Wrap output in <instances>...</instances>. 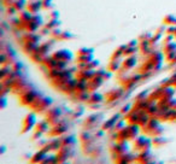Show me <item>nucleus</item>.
<instances>
[{"label": "nucleus", "mask_w": 176, "mask_h": 164, "mask_svg": "<svg viewBox=\"0 0 176 164\" xmlns=\"http://www.w3.org/2000/svg\"><path fill=\"white\" fill-rule=\"evenodd\" d=\"M36 115L34 112H30L26 116L24 121H23V129H22V133H27L29 132L30 129H33L35 125H36Z\"/></svg>", "instance_id": "3"}, {"label": "nucleus", "mask_w": 176, "mask_h": 164, "mask_svg": "<svg viewBox=\"0 0 176 164\" xmlns=\"http://www.w3.org/2000/svg\"><path fill=\"white\" fill-rule=\"evenodd\" d=\"M112 152H114V153H116V157H118V156H119V154H122V153L128 152V146H127L126 141H118L117 144L114 146Z\"/></svg>", "instance_id": "12"}, {"label": "nucleus", "mask_w": 176, "mask_h": 164, "mask_svg": "<svg viewBox=\"0 0 176 164\" xmlns=\"http://www.w3.org/2000/svg\"><path fill=\"white\" fill-rule=\"evenodd\" d=\"M126 48H127V45H122V46H119L117 50L114 52V55H112V57H111V59H118L119 57L124 55V51H126Z\"/></svg>", "instance_id": "27"}, {"label": "nucleus", "mask_w": 176, "mask_h": 164, "mask_svg": "<svg viewBox=\"0 0 176 164\" xmlns=\"http://www.w3.org/2000/svg\"><path fill=\"white\" fill-rule=\"evenodd\" d=\"M139 45V41L138 40H132L129 43H127V46H132V47H136Z\"/></svg>", "instance_id": "48"}, {"label": "nucleus", "mask_w": 176, "mask_h": 164, "mask_svg": "<svg viewBox=\"0 0 176 164\" xmlns=\"http://www.w3.org/2000/svg\"><path fill=\"white\" fill-rule=\"evenodd\" d=\"M77 77L76 79H71V80H69V81L66 82L65 84H63L62 87H60V89L64 92V93H66V94H74L75 92H76V86H77Z\"/></svg>", "instance_id": "6"}, {"label": "nucleus", "mask_w": 176, "mask_h": 164, "mask_svg": "<svg viewBox=\"0 0 176 164\" xmlns=\"http://www.w3.org/2000/svg\"><path fill=\"white\" fill-rule=\"evenodd\" d=\"M158 111H159V106H158V104H156V103H151V104L148 105V108L146 109V112L150 116H156V115L158 113Z\"/></svg>", "instance_id": "26"}, {"label": "nucleus", "mask_w": 176, "mask_h": 164, "mask_svg": "<svg viewBox=\"0 0 176 164\" xmlns=\"http://www.w3.org/2000/svg\"><path fill=\"white\" fill-rule=\"evenodd\" d=\"M60 115H62V110L59 109V108H54V109L48 110V112H47V121H48V123L57 124Z\"/></svg>", "instance_id": "8"}, {"label": "nucleus", "mask_w": 176, "mask_h": 164, "mask_svg": "<svg viewBox=\"0 0 176 164\" xmlns=\"http://www.w3.org/2000/svg\"><path fill=\"white\" fill-rule=\"evenodd\" d=\"M27 9L33 14H39V11L42 9V0H29Z\"/></svg>", "instance_id": "9"}, {"label": "nucleus", "mask_w": 176, "mask_h": 164, "mask_svg": "<svg viewBox=\"0 0 176 164\" xmlns=\"http://www.w3.org/2000/svg\"><path fill=\"white\" fill-rule=\"evenodd\" d=\"M53 0H42V9H51L53 6Z\"/></svg>", "instance_id": "42"}, {"label": "nucleus", "mask_w": 176, "mask_h": 164, "mask_svg": "<svg viewBox=\"0 0 176 164\" xmlns=\"http://www.w3.org/2000/svg\"><path fill=\"white\" fill-rule=\"evenodd\" d=\"M16 12H18V10L15 7V5L12 4V5H10V6H7V14H11V16H14Z\"/></svg>", "instance_id": "44"}, {"label": "nucleus", "mask_w": 176, "mask_h": 164, "mask_svg": "<svg viewBox=\"0 0 176 164\" xmlns=\"http://www.w3.org/2000/svg\"><path fill=\"white\" fill-rule=\"evenodd\" d=\"M102 101H104V96H103V94L97 93V92H92L87 103H88V104H100Z\"/></svg>", "instance_id": "20"}, {"label": "nucleus", "mask_w": 176, "mask_h": 164, "mask_svg": "<svg viewBox=\"0 0 176 164\" xmlns=\"http://www.w3.org/2000/svg\"><path fill=\"white\" fill-rule=\"evenodd\" d=\"M163 22L166 24V26H176V16L174 14H168V16H165L164 17V19H163Z\"/></svg>", "instance_id": "31"}, {"label": "nucleus", "mask_w": 176, "mask_h": 164, "mask_svg": "<svg viewBox=\"0 0 176 164\" xmlns=\"http://www.w3.org/2000/svg\"><path fill=\"white\" fill-rule=\"evenodd\" d=\"M60 34H62V30L58 29V28H54V29L51 30V35H52L53 38H56V39H58L59 36H60Z\"/></svg>", "instance_id": "43"}, {"label": "nucleus", "mask_w": 176, "mask_h": 164, "mask_svg": "<svg viewBox=\"0 0 176 164\" xmlns=\"http://www.w3.org/2000/svg\"><path fill=\"white\" fill-rule=\"evenodd\" d=\"M50 18H59V12L58 11H52L51 12V16H50Z\"/></svg>", "instance_id": "49"}, {"label": "nucleus", "mask_w": 176, "mask_h": 164, "mask_svg": "<svg viewBox=\"0 0 176 164\" xmlns=\"http://www.w3.org/2000/svg\"><path fill=\"white\" fill-rule=\"evenodd\" d=\"M46 156H47V152H45L44 150L40 149V150L38 151V152L31 157L30 162H31V163H42L44 159L46 158Z\"/></svg>", "instance_id": "14"}, {"label": "nucleus", "mask_w": 176, "mask_h": 164, "mask_svg": "<svg viewBox=\"0 0 176 164\" xmlns=\"http://www.w3.org/2000/svg\"><path fill=\"white\" fill-rule=\"evenodd\" d=\"M26 41H28V42H34V43H39L40 36H39L38 34L33 33V31H29V33H27V34L23 36V42H26Z\"/></svg>", "instance_id": "24"}, {"label": "nucleus", "mask_w": 176, "mask_h": 164, "mask_svg": "<svg viewBox=\"0 0 176 164\" xmlns=\"http://www.w3.org/2000/svg\"><path fill=\"white\" fill-rule=\"evenodd\" d=\"M104 82V79L99 75H94L90 80L87 81V89L89 92H95Z\"/></svg>", "instance_id": "4"}, {"label": "nucleus", "mask_w": 176, "mask_h": 164, "mask_svg": "<svg viewBox=\"0 0 176 164\" xmlns=\"http://www.w3.org/2000/svg\"><path fill=\"white\" fill-rule=\"evenodd\" d=\"M129 111H132V106L130 105H126V106H123L122 109H121V115H126V113H128Z\"/></svg>", "instance_id": "46"}, {"label": "nucleus", "mask_w": 176, "mask_h": 164, "mask_svg": "<svg viewBox=\"0 0 176 164\" xmlns=\"http://www.w3.org/2000/svg\"><path fill=\"white\" fill-rule=\"evenodd\" d=\"M152 141L150 139H147L145 137H139L135 139V142H134V150H136L138 152H141V151H146L150 150L151 146H152Z\"/></svg>", "instance_id": "1"}, {"label": "nucleus", "mask_w": 176, "mask_h": 164, "mask_svg": "<svg viewBox=\"0 0 176 164\" xmlns=\"http://www.w3.org/2000/svg\"><path fill=\"white\" fill-rule=\"evenodd\" d=\"M95 75L102 76L104 80H109V79L111 77V72H110V70H109V71H106V70H95Z\"/></svg>", "instance_id": "36"}, {"label": "nucleus", "mask_w": 176, "mask_h": 164, "mask_svg": "<svg viewBox=\"0 0 176 164\" xmlns=\"http://www.w3.org/2000/svg\"><path fill=\"white\" fill-rule=\"evenodd\" d=\"M14 5H15L16 9L21 12V11H23V10H26V9H27L28 1H27V0H16L15 2H14Z\"/></svg>", "instance_id": "28"}, {"label": "nucleus", "mask_w": 176, "mask_h": 164, "mask_svg": "<svg viewBox=\"0 0 176 164\" xmlns=\"http://www.w3.org/2000/svg\"><path fill=\"white\" fill-rule=\"evenodd\" d=\"M38 52H40L42 55H47V53L50 52V46H48V42H46L44 45H40L39 48H38Z\"/></svg>", "instance_id": "37"}, {"label": "nucleus", "mask_w": 176, "mask_h": 164, "mask_svg": "<svg viewBox=\"0 0 176 164\" xmlns=\"http://www.w3.org/2000/svg\"><path fill=\"white\" fill-rule=\"evenodd\" d=\"M135 65H136V58L134 55L127 57L126 60H123V63H122V67H123V69H126V70H129V69L134 68Z\"/></svg>", "instance_id": "21"}, {"label": "nucleus", "mask_w": 176, "mask_h": 164, "mask_svg": "<svg viewBox=\"0 0 176 164\" xmlns=\"http://www.w3.org/2000/svg\"><path fill=\"white\" fill-rule=\"evenodd\" d=\"M52 104V99L51 98H46V96H42V99H41V101H40V104H39V106L36 108V112H42L44 110H47L48 109V106Z\"/></svg>", "instance_id": "17"}, {"label": "nucleus", "mask_w": 176, "mask_h": 164, "mask_svg": "<svg viewBox=\"0 0 176 164\" xmlns=\"http://www.w3.org/2000/svg\"><path fill=\"white\" fill-rule=\"evenodd\" d=\"M133 159H135V157L129 153V151L116 157V162L117 163H130V162H133Z\"/></svg>", "instance_id": "15"}, {"label": "nucleus", "mask_w": 176, "mask_h": 164, "mask_svg": "<svg viewBox=\"0 0 176 164\" xmlns=\"http://www.w3.org/2000/svg\"><path fill=\"white\" fill-rule=\"evenodd\" d=\"M122 93H123L122 89H114V91H110L107 94H105V98H106L107 101H114L118 98H121Z\"/></svg>", "instance_id": "22"}, {"label": "nucleus", "mask_w": 176, "mask_h": 164, "mask_svg": "<svg viewBox=\"0 0 176 164\" xmlns=\"http://www.w3.org/2000/svg\"><path fill=\"white\" fill-rule=\"evenodd\" d=\"M98 67H99V60H95V59L88 62L86 64V69H92V70H97Z\"/></svg>", "instance_id": "38"}, {"label": "nucleus", "mask_w": 176, "mask_h": 164, "mask_svg": "<svg viewBox=\"0 0 176 164\" xmlns=\"http://www.w3.org/2000/svg\"><path fill=\"white\" fill-rule=\"evenodd\" d=\"M118 120H119V113L115 115V116H112L110 120H107L106 122H104L103 130H107V129H111V128H114V127H115V124L118 122Z\"/></svg>", "instance_id": "19"}, {"label": "nucleus", "mask_w": 176, "mask_h": 164, "mask_svg": "<svg viewBox=\"0 0 176 164\" xmlns=\"http://www.w3.org/2000/svg\"><path fill=\"white\" fill-rule=\"evenodd\" d=\"M42 134L44 133H41V132H38V130H35V133H34V135H33V139L35 140V139H39V137H42Z\"/></svg>", "instance_id": "47"}, {"label": "nucleus", "mask_w": 176, "mask_h": 164, "mask_svg": "<svg viewBox=\"0 0 176 164\" xmlns=\"http://www.w3.org/2000/svg\"><path fill=\"white\" fill-rule=\"evenodd\" d=\"M173 51H176V42L171 41V42H169V43L164 45V47H163V52H164L165 55H168V53H170V52H173Z\"/></svg>", "instance_id": "29"}, {"label": "nucleus", "mask_w": 176, "mask_h": 164, "mask_svg": "<svg viewBox=\"0 0 176 164\" xmlns=\"http://www.w3.org/2000/svg\"><path fill=\"white\" fill-rule=\"evenodd\" d=\"M147 98V93H146V91H144V92H141L140 94H138V96L134 99L135 101H139V100H142V99H146Z\"/></svg>", "instance_id": "45"}, {"label": "nucleus", "mask_w": 176, "mask_h": 164, "mask_svg": "<svg viewBox=\"0 0 176 164\" xmlns=\"http://www.w3.org/2000/svg\"><path fill=\"white\" fill-rule=\"evenodd\" d=\"M52 55L57 60H64V62H68V63L71 62L74 58L71 51H69V50H59V51H56Z\"/></svg>", "instance_id": "5"}, {"label": "nucleus", "mask_w": 176, "mask_h": 164, "mask_svg": "<svg viewBox=\"0 0 176 164\" xmlns=\"http://www.w3.org/2000/svg\"><path fill=\"white\" fill-rule=\"evenodd\" d=\"M75 36H74L71 33H69V31H62V34H60V36H59L58 39L59 40H69V39H74Z\"/></svg>", "instance_id": "39"}, {"label": "nucleus", "mask_w": 176, "mask_h": 164, "mask_svg": "<svg viewBox=\"0 0 176 164\" xmlns=\"http://www.w3.org/2000/svg\"><path fill=\"white\" fill-rule=\"evenodd\" d=\"M59 24H60L59 19H57V18H50V22H47V23L45 24V27L48 28L50 30H52V29H54V28H58Z\"/></svg>", "instance_id": "32"}, {"label": "nucleus", "mask_w": 176, "mask_h": 164, "mask_svg": "<svg viewBox=\"0 0 176 164\" xmlns=\"http://www.w3.org/2000/svg\"><path fill=\"white\" fill-rule=\"evenodd\" d=\"M66 130H68L66 124L63 122H58L57 124L53 125V128H52L51 132H48V133H50V135H52V137H59V135L64 134Z\"/></svg>", "instance_id": "7"}, {"label": "nucleus", "mask_w": 176, "mask_h": 164, "mask_svg": "<svg viewBox=\"0 0 176 164\" xmlns=\"http://www.w3.org/2000/svg\"><path fill=\"white\" fill-rule=\"evenodd\" d=\"M35 130L41 132V133H48V130H50V123H48V121L47 120L39 121V122L36 123V125H35Z\"/></svg>", "instance_id": "23"}, {"label": "nucleus", "mask_w": 176, "mask_h": 164, "mask_svg": "<svg viewBox=\"0 0 176 164\" xmlns=\"http://www.w3.org/2000/svg\"><path fill=\"white\" fill-rule=\"evenodd\" d=\"M136 159H138V162H140V163H151V162H152V161H151L152 157H151V154H150V150L139 152Z\"/></svg>", "instance_id": "13"}, {"label": "nucleus", "mask_w": 176, "mask_h": 164, "mask_svg": "<svg viewBox=\"0 0 176 164\" xmlns=\"http://www.w3.org/2000/svg\"><path fill=\"white\" fill-rule=\"evenodd\" d=\"M39 46H40L39 43H34V42H28V41L23 42V48H24V51H26L28 55H31V53L36 52L38 48H39Z\"/></svg>", "instance_id": "18"}, {"label": "nucleus", "mask_w": 176, "mask_h": 164, "mask_svg": "<svg viewBox=\"0 0 176 164\" xmlns=\"http://www.w3.org/2000/svg\"><path fill=\"white\" fill-rule=\"evenodd\" d=\"M74 96H75L78 101H88V99H89V96H90V93H89V91L76 92V93H74Z\"/></svg>", "instance_id": "25"}, {"label": "nucleus", "mask_w": 176, "mask_h": 164, "mask_svg": "<svg viewBox=\"0 0 176 164\" xmlns=\"http://www.w3.org/2000/svg\"><path fill=\"white\" fill-rule=\"evenodd\" d=\"M33 16H34V14H33V12H30L28 9H27V10L21 11L19 18H18V19H19V24H23V27H26V24H27L30 19L33 18Z\"/></svg>", "instance_id": "11"}, {"label": "nucleus", "mask_w": 176, "mask_h": 164, "mask_svg": "<svg viewBox=\"0 0 176 164\" xmlns=\"http://www.w3.org/2000/svg\"><path fill=\"white\" fill-rule=\"evenodd\" d=\"M62 142H63V145H65V146H71V145H74V144L76 142V139H75V137H73V135H68V137H62Z\"/></svg>", "instance_id": "33"}, {"label": "nucleus", "mask_w": 176, "mask_h": 164, "mask_svg": "<svg viewBox=\"0 0 176 164\" xmlns=\"http://www.w3.org/2000/svg\"><path fill=\"white\" fill-rule=\"evenodd\" d=\"M38 96H39V93L36 91H34V89H31V91L30 89H26L24 92L21 93L22 104H24V105H31L36 100Z\"/></svg>", "instance_id": "2"}, {"label": "nucleus", "mask_w": 176, "mask_h": 164, "mask_svg": "<svg viewBox=\"0 0 176 164\" xmlns=\"http://www.w3.org/2000/svg\"><path fill=\"white\" fill-rule=\"evenodd\" d=\"M158 125H159V120H158V117H156V116H151V118H150L148 123H147L145 127H142V128H144V129H146L148 134H153L154 129H156Z\"/></svg>", "instance_id": "10"}, {"label": "nucleus", "mask_w": 176, "mask_h": 164, "mask_svg": "<svg viewBox=\"0 0 176 164\" xmlns=\"http://www.w3.org/2000/svg\"><path fill=\"white\" fill-rule=\"evenodd\" d=\"M121 65H122V64L119 63L118 59H111V62H110V64H109V70H110V71H115V70L119 69Z\"/></svg>", "instance_id": "35"}, {"label": "nucleus", "mask_w": 176, "mask_h": 164, "mask_svg": "<svg viewBox=\"0 0 176 164\" xmlns=\"http://www.w3.org/2000/svg\"><path fill=\"white\" fill-rule=\"evenodd\" d=\"M93 60V53L90 55H77V62H81V63H88Z\"/></svg>", "instance_id": "34"}, {"label": "nucleus", "mask_w": 176, "mask_h": 164, "mask_svg": "<svg viewBox=\"0 0 176 164\" xmlns=\"http://www.w3.org/2000/svg\"><path fill=\"white\" fill-rule=\"evenodd\" d=\"M165 142H166V139L163 137L162 135H157V137H154L152 139V144H153L156 147H159L162 145H164Z\"/></svg>", "instance_id": "30"}, {"label": "nucleus", "mask_w": 176, "mask_h": 164, "mask_svg": "<svg viewBox=\"0 0 176 164\" xmlns=\"http://www.w3.org/2000/svg\"><path fill=\"white\" fill-rule=\"evenodd\" d=\"M162 39V34L161 33H156V34H154V36H153V35H152V38H151V43H152V45H153V43H157V42H158V41L161 40Z\"/></svg>", "instance_id": "41"}, {"label": "nucleus", "mask_w": 176, "mask_h": 164, "mask_svg": "<svg viewBox=\"0 0 176 164\" xmlns=\"http://www.w3.org/2000/svg\"><path fill=\"white\" fill-rule=\"evenodd\" d=\"M93 52H94V50H93V48H87V47H83V48H80V50L77 51V55H90V53H93Z\"/></svg>", "instance_id": "40"}, {"label": "nucleus", "mask_w": 176, "mask_h": 164, "mask_svg": "<svg viewBox=\"0 0 176 164\" xmlns=\"http://www.w3.org/2000/svg\"><path fill=\"white\" fill-rule=\"evenodd\" d=\"M42 63L45 64V67H47L48 69H53V68H57V64H58V60L53 57V55H45L44 60Z\"/></svg>", "instance_id": "16"}]
</instances>
